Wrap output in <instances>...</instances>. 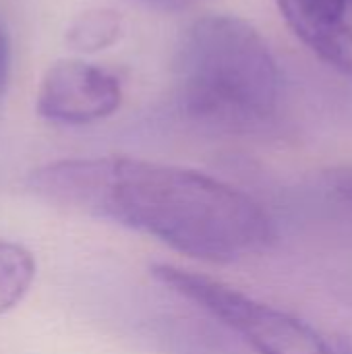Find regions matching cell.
<instances>
[{
    "label": "cell",
    "instance_id": "cell-11",
    "mask_svg": "<svg viewBox=\"0 0 352 354\" xmlns=\"http://www.w3.org/2000/svg\"><path fill=\"white\" fill-rule=\"evenodd\" d=\"M4 66H6V56H4V41H2V35H0V83L4 79Z\"/></svg>",
    "mask_w": 352,
    "mask_h": 354
},
{
    "label": "cell",
    "instance_id": "cell-3",
    "mask_svg": "<svg viewBox=\"0 0 352 354\" xmlns=\"http://www.w3.org/2000/svg\"><path fill=\"white\" fill-rule=\"evenodd\" d=\"M151 276L222 322L257 354H336L303 319L259 303L220 280L168 263L154 266Z\"/></svg>",
    "mask_w": 352,
    "mask_h": 354
},
{
    "label": "cell",
    "instance_id": "cell-2",
    "mask_svg": "<svg viewBox=\"0 0 352 354\" xmlns=\"http://www.w3.org/2000/svg\"><path fill=\"white\" fill-rule=\"evenodd\" d=\"M183 110L205 124L247 131L266 124L282 97L278 62L247 21L232 15L197 19L176 58Z\"/></svg>",
    "mask_w": 352,
    "mask_h": 354
},
{
    "label": "cell",
    "instance_id": "cell-9",
    "mask_svg": "<svg viewBox=\"0 0 352 354\" xmlns=\"http://www.w3.org/2000/svg\"><path fill=\"white\" fill-rule=\"evenodd\" d=\"M301 4L313 15H319L330 21H340L346 0H301Z\"/></svg>",
    "mask_w": 352,
    "mask_h": 354
},
{
    "label": "cell",
    "instance_id": "cell-6",
    "mask_svg": "<svg viewBox=\"0 0 352 354\" xmlns=\"http://www.w3.org/2000/svg\"><path fill=\"white\" fill-rule=\"evenodd\" d=\"M124 31V21L114 8H89L77 15L66 27V44L85 54L114 46Z\"/></svg>",
    "mask_w": 352,
    "mask_h": 354
},
{
    "label": "cell",
    "instance_id": "cell-4",
    "mask_svg": "<svg viewBox=\"0 0 352 354\" xmlns=\"http://www.w3.org/2000/svg\"><path fill=\"white\" fill-rule=\"evenodd\" d=\"M122 89L114 75L85 60L64 58L48 66L37 89V114L60 124H87L118 110Z\"/></svg>",
    "mask_w": 352,
    "mask_h": 354
},
{
    "label": "cell",
    "instance_id": "cell-8",
    "mask_svg": "<svg viewBox=\"0 0 352 354\" xmlns=\"http://www.w3.org/2000/svg\"><path fill=\"white\" fill-rule=\"evenodd\" d=\"M326 197L352 214V164L328 168L319 180Z\"/></svg>",
    "mask_w": 352,
    "mask_h": 354
},
{
    "label": "cell",
    "instance_id": "cell-5",
    "mask_svg": "<svg viewBox=\"0 0 352 354\" xmlns=\"http://www.w3.org/2000/svg\"><path fill=\"white\" fill-rule=\"evenodd\" d=\"M282 17L297 37L326 64L352 79V29L340 21H330L307 10L301 0H276Z\"/></svg>",
    "mask_w": 352,
    "mask_h": 354
},
{
    "label": "cell",
    "instance_id": "cell-1",
    "mask_svg": "<svg viewBox=\"0 0 352 354\" xmlns=\"http://www.w3.org/2000/svg\"><path fill=\"white\" fill-rule=\"evenodd\" d=\"M27 189L62 209L110 220L156 236L210 263H232L266 251L274 224L247 193L197 170L122 156L46 164Z\"/></svg>",
    "mask_w": 352,
    "mask_h": 354
},
{
    "label": "cell",
    "instance_id": "cell-12",
    "mask_svg": "<svg viewBox=\"0 0 352 354\" xmlns=\"http://www.w3.org/2000/svg\"><path fill=\"white\" fill-rule=\"evenodd\" d=\"M336 354H352L351 340H340V342H338V351H336Z\"/></svg>",
    "mask_w": 352,
    "mask_h": 354
},
{
    "label": "cell",
    "instance_id": "cell-10",
    "mask_svg": "<svg viewBox=\"0 0 352 354\" xmlns=\"http://www.w3.org/2000/svg\"><path fill=\"white\" fill-rule=\"evenodd\" d=\"M158 8H166V10H187V8H193L201 2H207V0H145Z\"/></svg>",
    "mask_w": 352,
    "mask_h": 354
},
{
    "label": "cell",
    "instance_id": "cell-7",
    "mask_svg": "<svg viewBox=\"0 0 352 354\" xmlns=\"http://www.w3.org/2000/svg\"><path fill=\"white\" fill-rule=\"evenodd\" d=\"M33 278V255L23 245L0 241V315L23 301Z\"/></svg>",
    "mask_w": 352,
    "mask_h": 354
}]
</instances>
